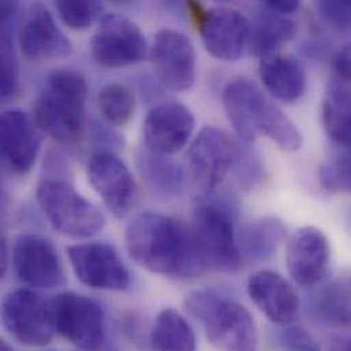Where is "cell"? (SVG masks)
I'll return each mask as SVG.
<instances>
[{"mask_svg": "<svg viewBox=\"0 0 351 351\" xmlns=\"http://www.w3.org/2000/svg\"><path fill=\"white\" fill-rule=\"evenodd\" d=\"M348 221H349V226H350V228H351V210H350V213H349V217H348Z\"/></svg>", "mask_w": 351, "mask_h": 351, "instance_id": "cell-41", "label": "cell"}, {"mask_svg": "<svg viewBox=\"0 0 351 351\" xmlns=\"http://www.w3.org/2000/svg\"><path fill=\"white\" fill-rule=\"evenodd\" d=\"M1 320L11 338L27 348H44L55 335L48 301L29 289H18L4 297Z\"/></svg>", "mask_w": 351, "mask_h": 351, "instance_id": "cell-11", "label": "cell"}, {"mask_svg": "<svg viewBox=\"0 0 351 351\" xmlns=\"http://www.w3.org/2000/svg\"><path fill=\"white\" fill-rule=\"evenodd\" d=\"M67 256L77 279L86 287L106 291H125L130 287V272L112 245L75 243L67 247Z\"/></svg>", "mask_w": 351, "mask_h": 351, "instance_id": "cell-12", "label": "cell"}, {"mask_svg": "<svg viewBox=\"0 0 351 351\" xmlns=\"http://www.w3.org/2000/svg\"><path fill=\"white\" fill-rule=\"evenodd\" d=\"M223 107L241 141L252 144L264 136L285 152L301 149L298 128L250 80L231 81L223 90Z\"/></svg>", "mask_w": 351, "mask_h": 351, "instance_id": "cell-2", "label": "cell"}, {"mask_svg": "<svg viewBox=\"0 0 351 351\" xmlns=\"http://www.w3.org/2000/svg\"><path fill=\"white\" fill-rule=\"evenodd\" d=\"M335 82L351 90V43L338 49L332 58Z\"/></svg>", "mask_w": 351, "mask_h": 351, "instance_id": "cell-35", "label": "cell"}, {"mask_svg": "<svg viewBox=\"0 0 351 351\" xmlns=\"http://www.w3.org/2000/svg\"><path fill=\"white\" fill-rule=\"evenodd\" d=\"M36 197L49 224L66 237L86 239L106 226L103 210L77 191L69 178L44 176L37 186Z\"/></svg>", "mask_w": 351, "mask_h": 351, "instance_id": "cell-5", "label": "cell"}, {"mask_svg": "<svg viewBox=\"0 0 351 351\" xmlns=\"http://www.w3.org/2000/svg\"><path fill=\"white\" fill-rule=\"evenodd\" d=\"M149 56L155 74L165 88L186 92L194 86L195 49L186 34L173 29L158 32Z\"/></svg>", "mask_w": 351, "mask_h": 351, "instance_id": "cell-14", "label": "cell"}, {"mask_svg": "<svg viewBox=\"0 0 351 351\" xmlns=\"http://www.w3.org/2000/svg\"><path fill=\"white\" fill-rule=\"evenodd\" d=\"M231 173L238 184L245 190H253L261 184L265 176V167L260 154L249 143H235V155Z\"/></svg>", "mask_w": 351, "mask_h": 351, "instance_id": "cell-29", "label": "cell"}, {"mask_svg": "<svg viewBox=\"0 0 351 351\" xmlns=\"http://www.w3.org/2000/svg\"><path fill=\"white\" fill-rule=\"evenodd\" d=\"M86 176L107 209L118 219L128 217L138 201V187L128 166L111 151L100 149L90 156Z\"/></svg>", "mask_w": 351, "mask_h": 351, "instance_id": "cell-13", "label": "cell"}, {"mask_svg": "<svg viewBox=\"0 0 351 351\" xmlns=\"http://www.w3.org/2000/svg\"><path fill=\"white\" fill-rule=\"evenodd\" d=\"M316 8L322 19L337 33H351V1H317Z\"/></svg>", "mask_w": 351, "mask_h": 351, "instance_id": "cell-33", "label": "cell"}, {"mask_svg": "<svg viewBox=\"0 0 351 351\" xmlns=\"http://www.w3.org/2000/svg\"><path fill=\"white\" fill-rule=\"evenodd\" d=\"M136 163L147 189L154 195L176 198L183 193L186 174L171 156L152 152L144 147L138 151Z\"/></svg>", "mask_w": 351, "mask_h": 351, "instance_id": "cell-23", "label": "cell"}, {"mask_svg": "<svg viewBox=\"0 0 351 351\" xmlns=\"http://www.w3.org/2000/svg\"><path fill=\"white\" fill-rule=\"evenodd\" d=\"M7 243H5V239L3 238L1 239V274L4 275L5 271H7Z\"/></svg>", "mask_w": 351, "mask_h": 351, "instance_id": "cell-38", "label": "cell"}, {"mask_svg": "<svg viewBox=\"0 0 351 351\" xmlns=\"http://www.w3.org/2000/svg\"><path fill=\"white\" fill-rule=\"evenodd\" d=\"M55 8L63 23L74 30L89 27L103 11L100 3L86 0H59L55 1Z\"/></svg>", "mask_w": 351, "mask_h": 351, "instance_id": "cell-31", "label": "cell"}, {"mask_svg": "<svg viewBox=\"0 0 351 351\" xmlns=\"http://www.w3.org/2000/svg\"><path fill=\"white\" fill-rule=\"evenodd\" d=\"M183 304L219 350L257 351L256 322L246 306L228 291L219 287L194 290L186 295Z\"/></svg>", "mask_w": 351, "mask_h": 351, "instance_id": "cell-4", "label": "cell"}, {"mask_svg": "<svg viewBox=\"0 0 351 351\" xmlns=\"http://www.w3.org/2000/svg\"><path fill=\"white\" fill-rule=\"evenodd\" d=\"M125 241L132 260L152 274L187 280L206 269L193 228L169 215L152 210L136 215Z\"/></svg>", "mask_w": 351, "mask_h": 351, "instance_id": "cell-1", "label": "cell"}, {"mask_svg": "<svg viewBox=\"0 0 351 351\" xmlns=\"http://www.w3.org/2000/svg\"><path fill=\"white\" fill-rule=\"evenodd\" d=\"M97 103L103 118L111 126H125L136 110V96L133 90L118 82L104 85L97 96Z\"/></svg>", "mask_w": 351, "mask_h": 351, "instance_id": "cell-28", "label": "cell"}, {"mask_svg": "<svg viewBox=\"0 0 351 351\" xmlns=\"http://www.w3.org/2000/svg\"><path fill=\"white\" fill-rule=\"evenodd\" d=\"M322 119L327 136L335 144L351 149V90L332 81L326 92Z\"/></svg>", "mask_w": 351, "mask_h": 351, "instance_id": "cell-26", "label": "cell"}, {"mask_svg": "<svg viewBox=\"0 0 351 351\" xmlns=\"http://www.w3.org/2000/svg\"><path fill=\"white\" fill-rule=\"evenodd\" d=\"M264 4L272 11L285 16H289L297 12L300 8V1L297 0H269V1H264Z\"/></svg>", "mask_w": 351, "mask_h": 351, "instance_id": "cell-36", "label": "cell"}, {"mask_svg": "<svg viewBox=\"0 0 351 351\" xmlns=\"http://www.w3.org/2000/svg\"><path fill=\"white\" fill-rule=\"evenodd\" d=\"M311 311L327 327L351 328V275H343L312 293Z\"/></svg>", "mask_w": 351, "mask_h": 351, "instance_id": "cell-22", "label": "cell"}, {"mask_svg": "<svg viewBox=\"0 0 351 351\" xmlns=\"http://www.w3.org/2000/svg\"><path fill=\"white\" fill-rule=\"evenodd\" d=\"M55 334L84 351L97 350L106 338V313L101 305L82 294L60 293L48 301Z\"/></svg>", "mask_w": 351, "mask_h": 351, "instance_id": "cell-7", "label": "cell"}, {"mask_svg": "<svg viewBox=\"0 0 351 351\" xmlns=\"http://www.w3.org/2000/svg\"><path fill=\"white\" fill-rule=\"evenodd\" d=\"M186 5L201 33L205 49L213 58L224 62L241 59L250 38V22L245 15L227 7L205 10L195 1Z\"/></svg>", "mask_w": 351, "mask_h": 351, "instance_id": "cell-8", "label": "cell"}, {"mask_svg": "<svg viewBox=\"0 0 351 351\" xmlns=\"http://www.w3.org/2000/svg\"><path fill=\"white\" fill-rule=\"evenodd\" d=\"M149 343L154 351H197L193 328L178 311L170 308L158 315Z\"/></svg>", "mask_w": 351, "mask_h": 351, "instance_id": "cell-27", "label": "cell"}, {"mask_svg": "<svg viewBox=\"0 0 351 351\" xmlns=\"http://www.w3.org/2000/svg\"><path fill=\"white\" fill-rule=\"evenodd\" d=\"M280 346L286 351H320L312 334L300 326H286L278 335Z\"/></svg>", "mask_w": 351, "mask_h": 351, "instance_id": "cell-34", "label": "cell"}, {"mask_svg": "<svg viewBox=\"0 0 351 351\" xmlns=\"http://www.w3.org/2000/svg\"><path fill=\"white\" fill-rule=\"evenodd\" d=\"M235 141L217 128H204L186 154L187 174L195 189L205 197L212 195L231 171Z\"/></svg>", "mask_w": 351, "mask_h": 351, "instance_id": "cell-10", "label": "cell"}, {"mask_svg": "<svg viewBox=\"0 0 351 351\" xmlns=\"http://www.w3.org/2000/svg\"><path fill=\"white\" fill-rule=\"evenodd\" d=\"M0 351H12V349L10 348V345H8V343H5V342H1V346H0Z\"/></svg>", "mask_w": 351, "mask_h": 351, "instance_id": "cell-40", "label": "cell"}, {"mask_svg": "<svg viewBox=\"0 0 351 351\" xmlns=\"http://www.w3.org/2000/svg\"><path fill=\"white\" fill-rule=\"evenodd\" d=\"M191 228L206 268L226 274L242 268L232 202L204 199L194 210Z\"/></svg>", "mask_w": 351, "mask_h": 351, "instance_id": "cell-6", "label": "cell"}, {"mask_svg": "<svg viewBox=\"0 0 351 351\" xmlns=\"http://www.w3.org/2000/svg\"><path fill=\"white\" fill-rule=\"evenodd\" d=\"M304 51L311 58H323L327 51V44L323 41H309L304 45Z\"/></svg>", "mask_w": 351, "mask_h": 351, "instance_id": "cell-37", "label": "cell"}, {"mask_svg": "<svg viewBox=\"0 0 351 351\" xmlns=\"http://www.w3.org/2000/svg\"><path fill=\"white\" fill-rule=\"evenodd\" d=\"M258 74L268 93L283 103H295L305 93V69L293 58L274 55L263 59Z\"/></svg>", "mask_w": 351, "mask_h": 351, "instance_id": "cell-21", "label": "cell"}, {"mask_svg": "<svg viewBox=\"0 0 351 351\" xmlns=\"http://www.w3.org/2000/svg\"><path fill=\"white\" fill-rule=\"evenodd\" d=\"M149 45L143 30L125 15L103 16L90 41L95 62L107 69H121L145 60Z\"/></svg>", "mask_w": 351, "mask_h": 351, "instance_id": "cell-9", "label": "cell"}, {"mask_svg": "<svg viewBox=\"0 0 351 351\" xmlns=\"http://www.w3.org/2000/svg\"><path fill=\"white\" fill-rule=\"evenodd\" d=\"M86 97L88 82L81 73L67 69L51 71L33 106L37 128L60 144L80 143L86 130Z\"/></svg>", "mask_w": 351, "mask_h": 351, "instance_id": "cell-3", "label": "cell"}, {"mask_svg": "<svg viewBox=\"0 0 351 351\" xmlns=\"http://www.w3.org/2000/svg\"><path fill=\"white\" fill-rule=\"evenodd\" d=\"M38 130L34 119L22 110L12 108L1 114V160L11 173L23 176L33 169L41 148Z\"/></svg>", "mask_w": 351, "mask_h": 351, "instance_id": "cell-18", "label": "cell"}, {"mask_svg": "<svg viewBox=\"0 0 351 351\" xmlns=\"http://www.w3.org/2000/svg\"><path fill=\"white\" fill-rule=\"evenodd\" d=\"M237 237L243 261L263 263L278 252L286 238V226L280 219L267 216L245 224Z\"/></svg>", "mask_w": 351, "mask_h": 351, "instance_id": "cell-25", "label": "cell"}, {"mask_svg": "<svg viewBox=\"0 0 351 351\" xmlns=\"http://www.w3.org/2000/svg\"><path fill=\"white\" fill-rule=\"evenodd\" d=\"M335 351H351V339H348L345 342H341Z\"/></svg>", "mask_w": 351, "mask_h": 351, "instance_id": "cell-39", "label": "cell"}, {"mask_svg": "<svg viewBox=\"0 0 351 351\" xmlns=\"http://www.w3.org/2000/svg\"><path fill=\"white\" fill-rule=\"evenodd\" d=\"M331 257L330 242L324 232L308 226L297 230L286 250L287 269L294 283L312 287L323 280Z\"/></svg>", "mask_w": 351, "mask_h": 351, "instance_id": "cell-19", "label": "cell"}, {"mask_svg": "<svg viewBox=\"0 0 351 351\" xmlns=\"http://www.w3.org/2000/svg\"><path fill=\"white\" fill-rule=\"evenodd\" d=\"M21 90L19 63L15 55L12 32L1 30V69H0V93L3 100H11Z\"/></svg>", "mask_w": 351, "mask_h": 351, "instance_id": "cell-30", "label": "cell"}, {"mask_svg": "<svg viewBox=\"0 0 351 351\" xmlns=\"http://www.w3.org/2000/svg\"><path fill=\"white\" fill-rule=\"evenodd\" d=\"M11 258L18 279L33 289H55L64 283L62 258L53 243L41 235H21Z\"/></svg>", "mask_w": 351, "mask_h": 351, "instance_id": "cell-15", "label": "cell"}, {"mask_svg": "<svg viewBox=\"0 0 351 351\" xmlns=\"http://www.w3.org/2000/svg\"><path fill=\"white\" fill-rule=\"evenodd\" d=\"M194 126V117L186 106L178 101L160 103L145 117L143 126L145 148L171 156L189 143Z\"/></svg>", "mask_w": 351, "mask_h": 351, "instance_id": "cell-17", "label": "cell"}, {"mask_svg": "<svg viewBox=\"0 0 351 351\" xmlns=\"http://www.w3.org/2000/svg\"><path fill=\"white\" fill-rule=\"evenodd\" d=\"M319 179L328 191L351 194V149L343 151L331 163L323 166Z\"/></svg>", "mask_w": 351, "mask_h": 351, "instance_id": "cell-32", "label": "cell"}, {"mask_svg": "<svg viewBox=\"0 0 351 351\" xmlns=\"http://www.w3.org/2000/svg\"><path fill=\"white\" fill-rule=\"evenodd\" d=\"M297 32V26L289 16L280 15L264 3L258 10L253 23H250L249 51L254 56L267 59L278 55L279 48L290 41Z\"/></svg>", "mask_w": 351, "mask_h": 351, "instance_id": "cell-24", "label": "cell"}, {"mask_svg": "<svg viewBox=\"0 0 351 351\" xmlns=\"http://www.w3.org/2000/svg\"><path fill=\"white\" fill-rule=\"evenodd\" d=\"M18 45L22 55L30 60L63 58L73 52L71 41L41 3L32 4L25 12L18 27Z\"/></svg>", "mask_w": 351, "mask_h": 351, "instance_id": "cell-16", "label": "cell"}, {"mask_svg": "<svg viewBox=\"0 0 351 351\" xmlns=\"http://www.w3.org/2000/svg\"><path fill=\"white\" fill-rule=\"evenodd\" d=\"M247 294L254 305L275 324L290 326L300 315V297L278 272L264 269L250 276Z\"/></svg>", "mask_w": 351, "mask_h": 351, "instance_id": "cell-20", "label": "cell"}]
</instances>
